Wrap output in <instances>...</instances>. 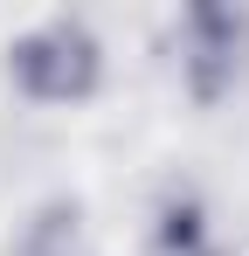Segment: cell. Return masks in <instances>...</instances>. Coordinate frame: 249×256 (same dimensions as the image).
<instances>
[{
	"mask_svg": "<svg viewBox=\"0 0 249 256\" xmlns=\"http://www.w3.org/2000/svg\"><path fill=\"white\" fill-rule=\"evenodd\" d=\"M97 76H104V48L70 14L28 28L21 42L7 48V84L21 90L28 104H83L97 90Z\"/></svg>",
	"mask_w": 249,
	"mask_h": 256,
	"instance_id": "1",
	"label": "cell"
},
{
	"mask_svg": "<svg viewBox=\"0 0 249 256\" xmlns=\"http://www.w3.org/2000/svg\"><path fill=\"white\" fill-rule=\"evenodd\" d=\"M173 62H180V84H187L194 104H222L242 84V62H249V14L187 7L180 35H173Z\"/></svg>",
	"mask_w": 249,
	"mask_h": 256,
	"instance_id": "2",
	"label": "cell"
},
{
	"mask_svg": "<svg viewBox=\"0 0 249 256\" xmlns=\"http://www.w3.org/2000/svg\"><path fill=\"white\" fill-rule=\"evenodd\" d=\"M146 256H222L214 250V236H208V214H201V201H166L160 208V228H152V250Z\"/></svg>",
	"mask_w": 249,
	"mask_h": 256,
	"instance_id": "3",
	"label": "cell"
},
{
	"mask_svg": "<svg viewBox=\"0 0 249 256\" xmlns=\"http://www.w3.org/2000/svg\"><path fill=\"white\" fill-rule=\"evenodd\" d=\"M21 256H83L76 250V208H42L35 228L21 236Z\"/></svg>",
	"mask_w": 249,
	"mask_h": 256,
	"instance_id": "4",
	"label": "cell"
}]
</instances>
